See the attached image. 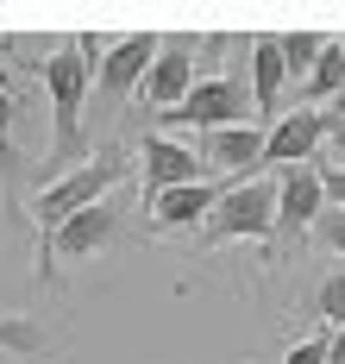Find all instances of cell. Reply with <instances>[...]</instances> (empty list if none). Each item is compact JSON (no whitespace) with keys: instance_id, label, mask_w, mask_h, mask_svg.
I'll use <instances>...</instances> for the list:
<instances>
[{"instance_id":"1","label":"cell","mask_w":345,"mask_h":364,"mask_svg":"<svg viewBox=\"0 0 345 364\" xmlns=\"http://www.w3.org/2000/svg\"><path fill=\"white\" fill-rule=\"evenodd\" d=\"M44 101H50V151H44V188L57 176H70L76 164H88L94 151H88V101H94V70H88V57L76 50V38L63 44V50H50L44 57Z\"/></svg>"},{"instance_id":"2","label":"cell","mask_w":345,"mask_h":364,"mask_svg":"<svg viewBox=\"0 0 345 364\" xmlns=\"http://www.w3.org/2000/svg\"><path fill=\"white\" fill-rule=\"evenodd\" d=\"M138 170V151L126 145V139H114V145H101L88 164H76L70 176H57L50 188H38V201H32V232H38V245L63 226V220L88 214V208H101L107 195H119V182Z\"/></svg>"},{"instance_id":"3","label":"cell","mask_w":345,"mask_h":364,"mask_svg":"<svg viewBox=\"0 0 345 364\" xmlns=\"http://www.w3.org/2000/svg\"><path fill=\"white\" fill-rule=\"evenodd\" d=\"M232 239H258L270 252V239H276V176L226 182V195L214 201V214L201 226V245H232Z\"/></svg>"},{"instance_id":"4","label":"cell","mask_w":345,"mask_h":364,"mask_svg":"<svg viewBox=\"0 0 345 364\" xmlns=\"http://www.w3.org/2000/svg\"><path fill=\"white\" fill-rule=\"evenodd\" d=\"M226 126H258L251 88L239 75H201L182 107L157 113V132H226Z\"/></svg>"},{"instance_id":"5","label":"cell","mask_w":345,"mask_h":364,"mask_svg":"<svg viewBox=\"0 0 345 364\" xmlns=\"http://www.w3.org/2000/svg\"><path fill=\"white\" fill-rule=\"evenodd\" d=\"M119 232H126V195H107L101 208L63 220V226L38 245V264H32L38 283H57V257H101V252H114Z\"/></svg>"},{"instance_id":"6","label":"cell","mask_w":345,"mask_h":364,"mask_svg":"<svg viewBox=\"0 0 345 364\" xmlns=\"http://www.w3.org/2000/svg\"><path fill=\"white\" fill-rule=\"evenodd\" d=\"M327 214V188H320V164H295V170H276V239H270L264 264L302 245L314 232V220Z\"/></svg>"},{"instance_id":"7","label":"cell","mask_w":345,"mask_h":364,"mask_svg":"<svg viewBox=\"0 0 345 364\" xmlns=\"http://www.w3.org/2000/svg\"><path fill=\"white\" fill-rule=\"evenodd\" d=\"M157 44H163V38H151V32H126V38L107 44V57H101V70H94V113H101V119L119 113L138 88H145V75H151V63H157Z\"/></svg>"},{"instance_id":"8","label":"cell","mask_w":345,"mask_h":364,"mask_svg":"<svg viewBox=\"0 0 345 364\" xmlns=\"http://www.w3.org/2000/svg\"><path fill=\"white\" fill-rule=\"evenodd\" d=\"M201 170H207V164H201V151H195V145L170 139V132H145V145H138V195H145V201L201 182Z\"/></svg>"},{"instance_id":"9","label":"cell","mask_w":345,"mask_h":364,"mask_svg":"<svg viewBox=\"0 0 345 364\" xmlns=\"http://www.w3.org/2000/svg\"><path fill=\"white\" fill-rule=\"evenodd\" d=\"M327 132H333V119H327L320 107H295V113H283V119L270 126V139H264V170L320 164V151H327Z\"/></svg>"},{"instance_id":"10","label":"cell","mask_w":345,"mask_h":364,"mask_svg":"<svg viewBox=\"0 0 345 364\" xmlns=\"http://www.w3.org/2000/svg\"><path fill=\"white\" fill-rule=\"evenodd\" d=\"M201 82L195 75V32H176V38H163L157 44V63H151V75H145V107L151 113H170V107H182L189 101V88Z\"/></svg>"},{"instance_id":"11","label":"cell","mask_w":345,"mask_h":364,"mask_svg":"<svg viewBox=\"0 0 345 364\" xmlns=\"http://www.w3.org/2000/svg\"><path fill=\"white\" fill-rule=\"evenodd\" d=\"M264 126H226V132H201V164L207 170H220L226 182H245V176H258L264 170Z\"/></svg>"},{"instance_id":"12","label":"cell","mask_w":345,"mask_h":364,"mask_svg":"<svg viewBox=\"0 0 345 364\" xmlns=\"http://www.w3.org/2000/svg\"><path fill=\"white\" fill-rule=\"evenodd\" d=\"M220 195H226V182H220V188H214V182L170 188V195H157V201H151V226H157V232H195V226H207V214H214Z\"/></svg>"},{"instance_id":"13","label":"cell","mask_w":345,"mask_h":364,"mask_svg":"<svg viewBox=\"0 0 345 364\" xmlns=\"http://www.w3.org/2000/svg\"><path fill=\"white\" fill-rule=\"evenodd\" d=\"M245 57H251V107H258V113H276V107H283V88H289V70H283L276 38H251Z\"/></svg>"},{"instance_id":"14","label":"cell","mask_w":345,"mask_h":364,"mask_svg":"<svg viewBox=\"0 0 345 364\" xmlns=\"http://www.w3.org/2000/svg\"><path fill=\"white\" fill-rule=\"evenodd\" d=\"M0 195H6V214L32 220L19 208V145H13V82L0 75Z\"/></svg>"},{"instance_id":"15","label":"cell","mask_w":345,"mask_h":364,"mask_svg":"<svg viewBox=\"0 0 345 364\" xmlns=\"http://www.w3.org/2000/svg\"><path fill=\"white\" fill-rule=\"evenodd\" d=\"M276 50H283L289 82L302 88L307 75H314V63H320V50H327V32H283V38H276Z\"/></svg>"},{"instance_id":"16","label":"cell","mask_w":345,"mask_h":364,"mask_svg":"<svg viewBox=\"0 0 345 364\" xmlns=\"http://www.w3.org/2000/svg\"><path fill=\"white\" fill-rule=\"evenodd\" d=\"M314 308H320V321H327L333 333L345 327V264H333V270L314 283Z\"/></svg>"},{"instance_id":"17","label":"cell","mask_w":345,"mask_h":364,"mask_svg":"<svg viewBox=\"0 0 345 364\" xmlns=\"http://www.w3.org/2000/svg\"><path fill=\"white\" fill-rule=\"evenodd\" d=\"M0 352H44V327L26 314H0Z\"/></svg>"},{"instance_id":"18","label":"cell","mask_w":345,"mask_h":364,"mask_svg":"<svg viewBox=\"0 0 345 364\" xmlns=\"http://www.w3.org/2000/svg\"><path fill=\"white\" fill-rule=\"evenodd\" d=\"M307 239H314L320 252H333V257L345 264V208H327V214L314 220V232H307Z\"/></svg>"},{"instance_id":"19","label":"cell","mask_w":345,"mask_h":364,"mask_svg":"<svg viewBox=\"0 0 345 364\" xmlns=\"http://www.w3.org/2000/svg\"><path fill=\"white\" fill-rule=\"evenodd\" d=\"M283 364H327V333H320V339H295V346L283 352Z\"/></svg>"},{"instance_id":"20","label":"cell","mask_w":345,"mask_h":364,"mask_svg":"<svg viewBox=\"0 0 345 364\" xmlns=\"http://www.w3.org/2000/svg\"><path fill=\"white\" fill-rule=\"evenodd\" d=\"M327 119H333V132H327V151H320V164L345 170V113H327Z\"/></svg>"},{"instance_id":"21","label":"cell","mask_w":345,"mask_h":364,"mask_svg":"<svg viewBox=\"0 0 345 364\" xmlns=\"http://www.w3.org/2000/svg\"><path fill=\"white\" fill-rule=\"evenodd\" d=\"M320 188H327V208H345V170L320 164Z\"/></svg>"}]
</instances>
